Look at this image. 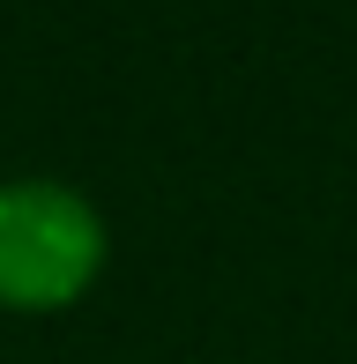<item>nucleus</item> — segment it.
I'll use <instances>...</instances> for the list:
<instances>
[{"instance_id":"obj_1","label":"nucleus","mask_w":357,"mask_h":364,"mask_svg":"<svg viewBox=\"0 0 357 364\" xmlns=\"http://www.w3.org/2000/svg\"><path fill=\"white\" fill-rule=\"evenodd\" d=\"M112 260V223L68 178H0V312H68L97 290Z\"/></svg>"}]
</instances>
